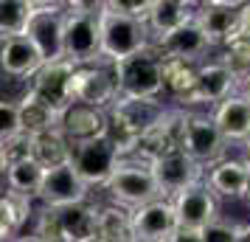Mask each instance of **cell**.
I'll return each mask as SVG.
<instances>
[{"instance_id":"11","label":"cell","mask_w":250,"mask_h":242,"mask_svg":"<svg viewBox=\"0 0 250 242\" xmlns=\"http://www.w3.org/2000/svg\"><path fill=\"white\" fill-rule=\"evenodd\" d=\"M186 115L183 110H169L163 115L158 127H152L146 135H141L135 144V150L129 155V161L138 163H155L160 158H166L171 152H180L183 150V124H186Z\"/></svg>"},{"instance_id":"7","label":"cell","mask_w":250,"mask_h":242,"mask_svg":"<svg viewBox=\"0 0 250 242\" xmlns=\"http://www.w3.org/2000/svg\"><path fill=\"white\" fill-rule=\"evenodd\" d=\"M118 161H121V158H118V150L113 147V141L107 138V135L70 147V166H73V172L84 180L87 189L107 183L110 175L115 172Z\"/></svg>"},{"instance_id":"21","label":"cell","mask_w":250,"mask_h":242,"mask_svg":"<svg viewBox=\"0 0 250 242\" xmlns=\"http://www.w3.org/2000/svg\"><path fill=\"white\" fill-rule=\"evenodd\" d=\"M57 222L62 242H90L99 234V206L76 203L57 208Z\"/></svg>"},{"instance_id":"22","label":"cell","mask_w":250,"mask_h":242,"mask_svg":"<svg viewBox=\"0 0 250 242\" xmlns=\"http://www.w3.org/2000/svg\"><path fill=\"white\" fill-rule=\"evenodd\" d=\"M0 68L12 79H31L42 68V57L25 37H12L0 43Z\"/></svg>"},{"instance_id":"33","label":"cell","mask_w":250,"mask_h":242,"mask_svg":"<svg viewBox=\"0 0 250 242\" xmlns=\"http://www.w3.org/2000/svg\"><path fill=\"white\" fill-rule=\"evenodd\" d=\"M17 135H23L20 130V113H17V102H6L0 99V144H9Z\"/></svg>"},{"instance_id":"41","label":"cell","mask_w":250,"mask_h":242,"mask_svg":"<svg viewBox=\"0 0 250 242\" xmlns=\"http://www.w3.org/2000/svg\"><path fill=\"white\" fill-rule=\"evenodd\" d=\"M245 163H248V166H250V138L245 141Z\"/></svg>"},{"instance_id":"28","label":"cell","mask_w":250,"mask_h":242,"mask_svg":"<svg viewBox=\"0 0 250 242\" xmlns=\"http://www.w3.org/2000/svg\"><path fill=\"white\" fill-rule=\"evenodd\" d=\"M96 240L102 242H135V228H132V214L121 206H107L99 208V234Z\"/></svg>"},{"instance_id":"30","label":"cell","mask_w":250,"mask_h":242,"mask_svg":"<svg viewBox=\"0 0 250 242\" xmlns=\"http://www.w3.org/2000/svg\"><path fill=\"white\" fill-rule=\"evenodd\" d=\"M194 82H197V68L188 62H177V59H166L163 62V90L171 93L177 102H188L194 93Z\"/></svg>"},{"instance_id":"2","label":"cell","mask_w":250,"mask_h":242,"mask_svg":"<svg viewBox=\"0 0 250 242\" xmlns=\"http://www.w3.org/2000/svg\"><path fill=\"white\" fill-rule=\"evenodd\" d=\"M102 3H65L62 12V59L70 65L102 62V34H99Z\"/></svg>"},{"instance_id":"27","label":"cell","mask_w":250,"mask_h":242,"mask_svg":"<svg viewBox=\"0 0 250 242\" xmlns=\"http://www.w3.org/2000/svg\"><path fill=\"white\" fill-rule=\"evenodd\" d=\"M31 217V197L14 195L9 189L0 192V242H9Z\"/></svg>"},{"instance_id":"20","label":"cell","mask_w":250,"mask_h":242,"mask_svg":"<svg viewBox=\"0 0 250 242\" xmlns=\"http://www.w3.org/2000/svg\"><path fill=\"white\" fill-rule=\"evenodd\" d=\"M194 9H197V3H186V0H152L146 14V28L152 43L163 40L171 31H177L180 25L191 23Z\"/></svg>"},{"instance_id":"34","label":"cell","mask_w":250,"mask_h":242,"mask_svg":"<svg viewBox=\"0 0 250 242\" xmlns=\"http://www.w3.org/2000/svg\"><path fill=\"white\" fill-rule=\"evenodd\" d=\"M149 3H152V0H107V3H104V9H107V12L124 14V17H132V20L146 23Z\"/></svg>"},{"instance_id":"38","label":"cell","mask_w":250,"mask_h":242,"mask_svg":"<svg viewBox=\"0 0 250 242\" xmlns=\"http://www.w3.org/2000/svg\"><path fill=\"white\" fill-rule=\"evenodd\" d=\"M6 166H9V163H6V147L0 144V175L6 172Z\"/></svg>"},{"instance_id":"26","label":"cell","mask_w":250,"mask_h":242,"mask_svg":"<svg viewBox=\"0 0 250 242\" xmlns=\"http://www.w3.org/2000/svg\"><path fill=\"white\" fill-rule=\"evenodd\" d=\"M42 175H45V169L28 155V158H20V161L9 163L6 172H3V177H6V189H9V192L37 200V192H40V183H42Z\"/></svg>"},{"instance_id":"31","label":"cell","mask_w":250,"mask_h":242,"mask_svg":"<svg viewBox=\"0 0 250 242\" xmlns=\"http://www.w3.org/2000/svg\"><path fill=\"white\" fill-rule=\"evenodd\" d=\"M34 12V0H0V40L23 37Z\"/></svg>"},{"instance_id":"18","label":"cell","mask_w":250,"mask_h":242,"mask_svg":"<svg viewBox=\"0 0 250 242\" xmlns=\"http://www.w3.org/2000/svg\"><path fill=\"white\" fill-rule=\"evenodd\" d=\"M236 79L230 76V70L222 62H208L197 68V82H194V93L186 104H222L225 99L236 96Z\"/></svg>"},{"instance_id":"25","label":"cell","mask_w":250,"mask_h":242,"mask_svg":"<svg viewBox=\"0 0 250 242\" xmlns=\"http://www.w3.org/2000/svg\"><path fill=\"white\" fill-rule=\"evenodd\" d=\"M17 113H20V130L28 138L54 132L59 127V113L51 110L48 104H42L40 99H34L31 93H25L23 99L17 102Z\"/></svg>"},{"instance_id":"10","label":"cell","mask_w":250,"mask_h":242,"mask_svg":"<svg viewBox=\"0 0 250 242\" xmlns=\"http://www.w3.org/2000/svg\"><path fill=\"white\" fill-rule=\"evenodd\" d=\"M194 23L208 40V45H228L236 37L245 34L242 25V3H197L194 9Z\"/></svg>"},{"instance_id":"9","label":"cell","mask_w":250,"mask_h":242,"mask_svg":"<svg viewBox=\"0 0 250 242\" xmlns=\"http://www.w3.org/2000/svg\"><path fill=\"white\" fill-rule=\"evenodd\" d=\"M70 90H73L76 104H87V107H96V110H110L118 99L113 65H107V62L79 65L73 70Z\"/></svg>"},{"instance_id":"23","label":"cell","mask_w":250,"mask_h":242,"mask_svg":"<svg viewBox=\"0 0 250 242\" xmlns=\"http://www.w3.org/2000/svg\"><path fill=\"white\" fill-rule=\"evenodd\" d=\"M211 118H214L216 130L222 132V138L228 144L230 141H242L245 144L250 138V104L239 93L230 96V99H225L222 104H216Z\"/></svg>"},{"instance_id":"5","label":"cell","mask_w":250,"mask_h":242,"mask_svg":"<svg viewBox=\"0 0 250 242\" xmlns=\"http://www.w3.org/2000/svg\"><path fill=\"white\" fill-rule=\"evenodd\" d=\"M107 195L113 200V206H121L126 211H135V208L146 206V203H155V200H163L158 192V183L149 172L146 163L138 161H118L115 172L110 175V180L104 183Z\"/></svg>"},{"instance_id":"6","label":"cell","mask_w":250,"mask_h":242,"mask_svg":"<svg viewBox=\"0 0 250 242\" xmlns=\"http://www.w3.org/2000/svg\"><path fill=\"white\" fill-rule=\"evenodd\" d=\"M228 141L222 138V132L216 130L211 113H188L186 124H183V152L197 161L200 166H214L225 158Z\"/></svg>"},{"instance_id":"4","label":"cell","mask_w":250,"mask_h":242,"mask_svg":"<svg viewBox=\"0 0 250 242\" xmlns=\"http://www.w3.org/2000/svg\"><path fill=\"white\" fill-rule=\"evenodd\" d=\"M99 34H102V62H107V65H115V62L152 45L146 23L107 12L104 3L102 12H99Z\"/></svg>"},{"instance_id":"44","label":"cell","mask_w":250,"mask_h":242,"mask_svg":"<svg viewBox=\"0 0 250 242\" xmlns=\"http://www.w3.org/2000/svg\"><path fill=\"white\" fill-rule=\"evenodd\" d=\"M90 242H102V240H90Z\"/></svg>"},{"instance_id":"39","label":"cell","mask_w":250,"mask_h":242,"mask_svg":"<svg viewBox=\"0 0 250 242\" xmlns=\"http://www.w3.org/2000/svg\"><path fill=\"white\" fill-rule=\"evenodd\" d=\"M239 96H242V99H245V102L250 104V79L245 82V85H242V93H239Z\"/></svg>"},{"instance_id":"1","label":"cell","mask_w":250,"mask_h":242,"mask_svg":"<svg viewBox=\"0 0 250 242\" xmlns=\"http://www.w3.org/2000/svg\"><path fill=\"white\" fill-rule=\"evenodd\" d=\"M166 113L169 107L160 99H115V104L107 110V118H110L107 138L118 150V158L121 161L129 158L138 138L146 135L152 127H158Z\"/></svg>"},{"instance_id":"35","label":"cell","mask_w":250,"mask_h":242,"mask_svg":"<svg viewBox=\"0 0 250 242\" xmlns=\"http://www.w3.org/2000/svg\"><path fill=\"white\" fill-rule=\"evenodd\" d=\"M236 231H239V225H233V222L214 220L211 225H205L200 231V237H203V242H236Z\"/></svg>"},{"instance_id":"15","label":"cell","mask_w":250,"mask_h":242,"mask_svg":"<svg viewBox=\"0 0 250 242\" xmlns=\"http://www.w3.org/2000/svg\"><path fill=\"white\" fill-rule=\"evenodd\" d=\"M90 189L84 186L79 175L73 172V166H57V169H48L42 175V183L37 192V200L45 208H65V206H76V203H87Z\"/></svg>"},{"instance_id":"19","label":"cell","mask_w":250,"mask_h":242,"mask_svg":"<svg viewBox=\"0 0 250 242\" xmlns=\"http://www.w3.org/2000/svg\"><path fill=\"white\" fill-rule=\"evenodd\" d=\"M129 214H132V228H135L138 240L166 242L177 231V217H174L171 200H155V203H146Z\"/></svg>"},{"instance_id":"16","label":"cell","mask_w":250,"mask_h":242,"mask_svg":"<svg viewBox=\"0 0 250 242\" xmlns=\"http://www.w3.org/2000/svg\"><path fill=\"white\" fill-rule=\"evenodd\" d=\"M107 127H110L107 110H96V107L73 102L68 110L59 113V127L57 130L62 132V138L73 147V144L104 138V135H107Z\"/></svg>"},{"instance_id":"12","label":"cell","mask_w":250,"mask_h":242,"mask_svg":"<svg viewBox=\"0 0 250 242\" xmlns=\"http://www.w3.org/2000/svg\"><path fill=\"white\" fill-rule=\"evenodd\" d=\"M73 70L76 65H70L65 59L59 62H45L42 68L31 76V85H28V93L40 99L42 104H48L51 110H68L73 104V90H70V82H73Z\"/></svg>"},{"instance_id":"45","label":"cell","mask_w":250,"mask_h":242,"mask_svg":"<svg viewBox=\"0 0 250 242\" xmlns=\"http://www.w3.org/2000/svg\"><path fill=\"white\" fill-rule=\"evenodd\" d=\"M0 192H3V189H0Z\"/></svg>"},{"instance_id":"43","label":"cell","mask_w":250,"mask_h":242,"mask_svg":"<svg viewBox=\"0 0 250 242\" xmlns=\"http://www.w3.org/2000/svg\"><path fill=\"white\" fill-rule=\"evenodd\" d=\"M23 242H37V240H23Z\"/></svg>"},{"instance_id":"29","label":"cell","mask_w":250,"mask_h":242,"mask_svg":"<svg viewBox=\"0 0 250 242\" xmlns=\"http://www.w3.org/2000/svg\"><path fill=\"white\" fill-rule=\"evenodd\" d=\"M31 158L45 172L48 169H57V166H65V163H70V144L62 138L59 130L45 132V135H37V138H31Z\"/></svg>"},{"instance_id":"42","label":"cell","mask_w":250,"mask_h":242,"mask_svg":"<svg viewBox=\"0 0 250 242\" xmlns=\"http://www.w3.org/2000/svg\"><path fill=\"white\" fill-rule=\"evenodd\" d=\"M135 242H158V240H138V237H135Z\"/></svg>"},{"instance_id":"17","label":"cell","mask_w":250,"mask_h":242,"mask_svg":"<svg viewBox=\"0 0 250 242\" xmlns=\"http://www.w3.org/2000/svg\"><path fill=\"white\" fill-rule=\"evenodd\" d=\"M152 45H155V51H158V57L163 59V62H166V59H177V62H188V65L200 62V59L208 54V48H211L194 20L180 25L177 31L166 34L163 40H158V43H152Z\"/></svg>"},{"instance_id":"13","label":"cell","mask_w":250,"mask_h":242,"mask_svg":"<svg viewBox=\"0 0 250 242\" xmlns=\"http://www.w3.org/2000/svg\"><path fill=\"white\" fill-rule=\"evenodd\" d=\"M149 172L158 183V192L163 200H171L174 195H180L183 189H188L194 183H203V166L197 161H191L186 152H171L160 161L149 163Z\"/></svg>"},{"instance_id":"40","label":"cell","mask_w":250,"mask_h":242,"mask_svg":"<svg viewBox=\"0 0 250 242\" xmlns=\"http://www.w3.org/2000/svg\"><path fill=\"white\" fill-rule=\"evenodd\" d=\"M242 197L250 203V166H248V186H245V195H242Z\"/></svg>"},{"instance_id":"36","label":"cell","mask_w":250,"mask_h":242,"mask_svg":"<svg viewBox=\"0 0 250 242\" xmlns=\"http://www.w3.org/2000/svg\"><path fill=\"white\" fill-rule=\"evenodd\" d=\"M166 242H203V237H200V231H188V228H177L174 234H171Z\"/></svg>"},{"instance_id":"14","label":"cell","mask_w":250,"mask_h":242,"mask_svg":"<svg viewBox=\"0 0 250 242\" xmlns=\"http://www.w3.org/2000/svg\"><path fill=\"white\" fill-rule=\"evenodd\" d=\"M174 206V217H177V228L188 231H203L205 225H211L214 220H219V206H216V195L205 183H194L188 189H183L180 195L171 197Z\"/></svg>"},{"instance_id":"8","label":"cell","mask_w":250,"mask_h":242,"mask_svg":"<svg viewBox=\"0 0 250 242\" xmlns=\"http://www.w3.org/2000/svg\"><path fill=\"white\" fill-rule=\"evenodd\" d=\"M62 12L65 3H34L31 20L25 25L23 37L37 48L42 65L62 59Z\"/></svg>"},{"instance_id":"3","label":"cell","mask_w":250,"mask_h":242,"mask_svg":"<svg viewBox=\"0 0 250 242\" xmlns=\"http://www.w3.org/2000/svg\"><path fill=\"white\" fill-rule=\"evenodd\" d=\"M113 73L118 99H160L163 93V59L155 45L115 62Z\"/></svg>"},{"instance_id":"37","label":"cell","mask_w":250,"mask_h":242,"mask_svg":"<svg viewBox=\"0 0 250 242\" xmlns=\"http://www.w3.org/2000/svg\"><path fill=\"white\" fill-rule=\"evenodd\" d=\"M236 242H250V222L239 225V231H236Z\"/></svg>"},{"instance_id":"24","label":"cell","mask_w":250,"mask_h":242,"mask_svg":"<svg viewBox=\"0 0 250 242\" xmlns=\"http://www.w3.org/2000/svg\"><path fill=\"white\" fill-rule=\"evenodd\" d=\"M205 186L219 197H242L248 186V163L236 158H222L208 169Z\"/></svg>"},{"instance_id":"32","label":"cell","mask_w":250,"mask_h":242,"mask_svg":"<svg viewBox=\"0 0 250 242\" xmlns=\"http://www.w3.org/2000/svg\"><path fill=\"white\" fill-rule=\"evenodd\" d=\"M219 62L230 70V76H233L236 85L242 88V85L250 79V37L242 34V37H236L233 43H228L225 54H222Z\"/></svg>"}]
</instances>
